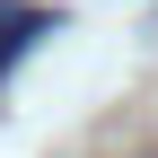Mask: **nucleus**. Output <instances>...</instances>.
<instances>
[{
	"label": "nucleus",
	"mask_w": 158,
	"mask_h": 158,
	"mask_svg": "<svg viewBox=\"0 0 158 158\" xmlns=\"http://www.w3.org/2000/svg\"><path fill=\"white\" fill-rule=\"evenodd\" d=\"M27 35H53V9H18V0H9V9H0V62H9Z\"/></svg>",
	"instance_id": "obj_1"
}]
</instances>
